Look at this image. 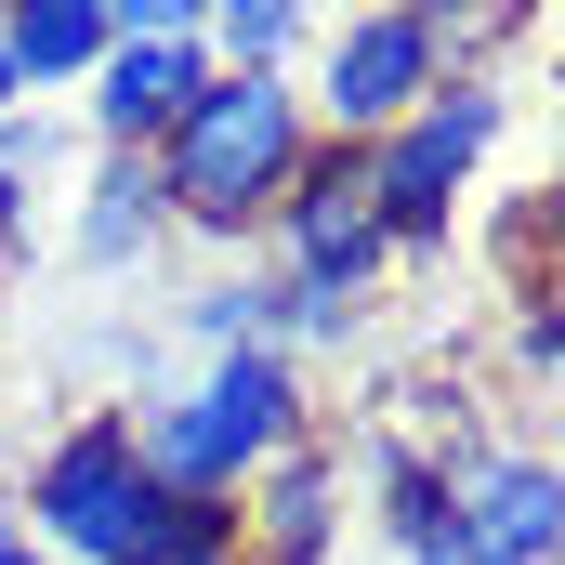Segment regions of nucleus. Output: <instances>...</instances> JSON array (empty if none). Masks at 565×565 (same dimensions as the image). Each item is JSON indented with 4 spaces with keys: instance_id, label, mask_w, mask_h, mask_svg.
Masks as SVG:
<instances>
[{
    "instance_id": "obj_8",
    "label": "nucleus",
    "mask_w": 565,
    "mask_h": 565,
    "mask_svg": "<svg viewBox=\"0 0 565 565\" xmlns=\"http://www.w3.org/2000/svg\"><path fill=\"white\" fill-rule=\"evenodd\" d=\"M342 447L329 434H302V447H277L250 487H237V526H250V565H329L342 553Z\"/></svg>"
},
{
    "instance_id": "obj_18",
    "label": "nucleus",
    "mask_w": 565,
    "mask_h": 565,
    "mask_svg": "<svg viewBox=\"0 0 565 565\" xmlns=\"http://www.w3.org/2000/svg\"><path fill=\"white\" fill-rule=\"evenodd\" d=\"M13 106H26V79H13V53H0V119H13Z\"/></svg>"
},
{
    "instance_id": "obj_5",
    "label": "nucleus",
    "mask_w": 565,
    "mask_h": 565,
    "mask_svg": "<svg viewBox=\"0 0 565 565\" xmlns=\"http://www.w3.org/2000/svg\"><path fill=\"white\" fill-rule=\"evenodd\" d=\"M500 119H513V93H500L487 66H447L422 106L369 145V198H382V237H395V250H434V237L460 224V198H473Z\"/></svg>"
},
{
    "instance_id": "obj_10",
    "label": "nucleus",
    "mask_w": 565,
    "mask_h": 565,
    "mask_svg": "<svg viewBox=\"0 0 565 565\" xmlns=\"http://www.w3.org/2000/svg\"><path fill=\"white\" fill-rule=\"evenodd\" d=\"M158 237H171L158 158H119V145H93L79 198H66V264H79V277H132V264H158Z\"/></svg>"
},
{
    "instance_id": "obj_15",
    "label": "nucleus",
    "mask_w": 565,
    "mask_h": 565,
    "mask_svg": "<svg viewBox=\"0 0 565 565\" xmlns=\"http://www.w3.org/2000/svg\"><path fill=\"white\" fill-rule=\"evenodd\" d=\"M395 13H408V26H434V40H447L460 66H473V53L500 40V0H395Z\"/></svg>"
},
{
    "instance_id": "obj_2",
    "label": "nucleus",
    "mask_w": 565,
    "mask_h": 565,
    "mask_svg": "<svg viewBox=\"0 0 565 565\" xmlns=\"http://www.w3.org/2000/svg\"><path fill=\"white\" fill-rule=\"evenodd\" d=\"M119 422H132V447H145L158 487H184V500H237L277 447L316 434V395H302V355L237 342V355H198V382L145 395V408H119Z\"/></svg>"
},
{
    "instance_id": "obj_22",
    "label": "nucleus",
    "mask_w": 565,
    "mask_h": 565,
    "mask_svg": "<svg viewBox=\"0 0 565 565\" xmlns=\"http://www.w3.org/2000/svg\"><path fill=\"white\" fill-rule=\"evenodd\" d=\"M211 13H237V0H198V26H211Z\"/></svg>"
},
{
    "instance_id": "obj_14",
    "label": "nucleus",
    "mask_w": 565,
    "mask_h": 565,
    "mask_svg": "<svg viewBox=\"0 0 565 565\" xmlns=\"http://www.w3.org/2000/svg\"><path fill=\"white\" fill-rule=\"evenodd\" d=\"M198 40H211V66H250V79H289V53H302V0H237V13H211Z\"/></svg>"
},
{
    "instance_id": "obj_23",
    "label": "nucleus",
    "mask_w": 565,
    "mask_h": 565,
    "mask_svg": "<svg viewBox=\"0 0 565 565\" xmlns=\"http://www.w3.org/2000/svg\"><path fill=\"white\" fill-rule=\"evenodd\" d=\"M553 93H565V66H553Z\"/></svg>"
},
{
    "instance_id": "obj_9",
    "label": "nucleus",
    "mask_w": 565,
    "mask_h": 565,
    "mask_svg": "<svg viewBox=\"0 0 565 565\" xmlns=\"http://www.w3.org/2000/svg\"><path fill=\"white\" fill-rule=\"evenodd\" d=\"M198 79H211V40H106V66L79 79V119H93V145L145 158V145L198 106Z\"/></svg>"
},
{
    "instance_id": "obj_20",
    "label": "nucleus",
    "mask_w": 565,
    "mask_h": 565,
    "mask_svg": "<svg viewBox=\"0 0 565 565\" xmlns=\"http://www.w3.org/2000/svg\"><path fill=\"white\" fill-rule=\"evenodd\" d=\"M0 565H53V553H40V540H13V553H0Z\"/></svg>"
},
{
    "instance_id": "obj_3",
    "label": "nucleus",
    "mask_w": 565,
    "mask_h": 565,
    "mask_svg": "<svg viewBox=\"0 0 565 565\" xmlns=\"http://www.w3.org/2000/svg\"><path fill=\"white\" fill-rule=\"evenodd\" d=\"M158 500H171V487L145 473L132 422H119V408H79V422L26 460L13 526H26L53 565H132V553H145V526H158Z\"/></svg>"
},
{
    "instance_id": "obj_7",
    "label": "nucleus",
    "mask_w": 565,
    "mask_h": 565,
    "mask_svg": "<svg viewBox=\"0 0 565 565\" xmlns=\"http://www.w3.org/2000/svg\"><path fill=\"white\" fill-rule=\"evenodd\" d=\"M277 277L316 289V302H369L382 264H395V237H382V198H369V145H316L302 171H289L277 198Z\"/></svg>"
},
{
    "instance_id": "obj_21",
    "label": "nucleus",
    "mask_w": 565,
    "mask_h": 565,
    "mask_svg": "<svg viewBox=\"0 0 565 565\" xmlns=\"http://www.w3.org/2000/svg\"><path fill=\"white\" fill-rule=\"evenodd\" d=\"M500 13H565V0H500Z\"/></svg>"
},
{
    "instance_id": "obj_12",
    "label": "nucleus",
    "mask_w": 565,
    "mask_h": 565,
    "mask_svg": "<svg viewBox=\"0 0 565 565\" xmlns=\"http://www.w3.org/2000/svg\"><path fill=\"white\" fill-rule=\"evenodd\" d=\"M40 198H53V119L13 106V119H0V264L40 250Z\"/></svg>"
},
{
    "instance_id": "obj_16",
    "label": "nucleus",
    "mask_w": 565,
    "mask_h": 565,
    "mask_svg": "<svg viewBox=\"0 0 565 565\" xmlns=\"http://www.w3.org/2000/svg\"><path fill=\"white\" fill-rule=\"evenodd\" d=\"M106 40H198V0H106Z\"/></svg>"
},
{
    "instance_id": "obj_13",
    "label": "nucleus",
    "mask_w": 565,
    "mask_h": 565,
    "mask_svg": "<svg viewBox=\"0 0 565 565\" xmlns=\"http://www.w3.org/2000/svg\"><path fill=\"white\" fill-rule=\"evenodd\" d=\"M132 565H250V526H237V500H184V487H171Z\"/></svg>"
},
{
    "instance_id": "obj_19",
    "label": "nucleus",
    "mask_w": 565,
    "mask_h": 565,
    "mask_svg": "<svg viewBox=\"0 0 565 565\" xmlns=\"http://www.w3.org/2000/svg\"><path fill=\"white\" fill-rule=\"evenodd\" d=\"M13 540H26V526H13V487H0V553H13Z\"/></svg>"
},
{
    "instance_id": "obj_11",
    "label": "nucleus",
    "mask_w": 565,
    "mask_h": 565,
    "mask_svg": "<svg viewBox=\"0 0 565 565\" xmlns=\"http://www.w3.org/2000/svg\"><path fill=\"white\" fill-rule=\"evenodd\" d=\"M0 53L26 93H79L106 66V0H0Z\"/></svg>"
},
{
    "instance_id": "obj_4",
    "label": "nucleus",
    "mask_w": 565,
    "mask_h": 565,
    "mask_svg": "<svg viewBox=\"0 0 565 565\" xmlns=\"http://www.w3.org/2000/svg\"><path fill=\"white\" fill-rule=\"evenodd\" d=\"M408 565H565V447H434Z\"/></svg>"
},
{
    "instance_id": "obj_6",
    "label": "nucleus",
    "mask_w": 565,
    "mask_h": 565,
    "mask_svg": "<svg viewBox=\"0 0 565 565\" xmlns=\"http://www.w3.org/2000/svg\"><path fill=\"white\" fill-rule=\"evenodd\" d=\"M460 53L434 40V26H408L395 0H355L329 40H316V79H302V119H316V145H382L408 106H422L434 79H447Z\"/></svg>"
},
{
    "instance_id": "obj_17",
    "label": "nucleus",
    "mask_w": 565,
    "mask_h": 565,
    "mask_svg": "<svg viewBox=\"0 0 565 565\" xmlns=\"http://www.w3.org/2000/svg\"><path fill=\"white\" fill-rule=\"evenodd\" d=\"M513 355H526V369H565V302H540V316L513 329Z\"/></svg>"
},
{
    "instance_id": "obj_1",
    "label": "nucleus",
    "mask_w": 565,
    "mask_h": 565,
    "mask_svg": "<svg viewBox=\"0 0 565 565\" xmlns=\"http://www.w3.org/2000/svg\"><path fill=\"white\" fill-rule=\"evenodd\" d=\"M158 158V198H171V237H224L250 250L277 224L289 171L316 158V119H302V79H250V66H211L198 106L145 145Z\"/></svg>"
}]
</instances>
